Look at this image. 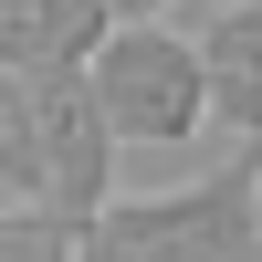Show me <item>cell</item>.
<instances>
[{"label":"cell","instance_id":"7a4b0ae2","mask_svg":"<svg viewBox=\"0 0 262 262\" xmlns=\"http://www.w3.org/2000/svg\"><path fill=\"white\" fill-rule=\"evenodd\" d=\"M84 84H95L116 147H189L210 126V53L189 32H168V21H126L84 63Z\"/></svg>","mask_w":262,"mask_h":262},{"label":"cell","instance_id":"5b68a950","mask_svg":"<svg viewBox=\"0 0 262 262\" xmlns=\"http://www.w3.org/2000/svg\"><path fill=\"white\" fill-rule=\"evenodd\" d=\"M200 53H210V126L262 147V0H221Z\"/></svg>","mask_w":262,"mask_h":262},{"label":"cell","instance_id":"277c9868","mask_svg":"<svg viewBox=\"0 0 262 262\" xmlns=\"http://www.w3.org/2000/svg\"><path fill=\"white\" fill-rule=\"evenodd\" d=\"M116 32L105 0H0V74H84Z\"/></svg>","mask_w":262,"mask_h":262},{"label":"cell","instance_id":"8992f818","mask_svg":"<svg viewBox=\"0 0 262 262\" xmlns=\"http://www.w3.org/2000/svg\"><path fill=\"white\" fill-rule=\"evenodd\" d=\"M0 200L42 210V95H32V74H0Z\"/></svg>","mask_w":262,"mask_h":262},{"label":"cell","instance_id":"3957f363","mask_svg":"<svg viewBox=\"0 0 262 262\" xmlns=\"http://www.w3.org/2000/svg\"><path fill=\"white\" fill-rule=\"evenodd\" d=\"M32 95H42V210L84 231L116 210V126L84 74H32Z\"/></svg>","mask_w":262,"mask_h":262},{"label":"cell","instance_id":"6da1fadb","mask_svg":"<svg viewBox=\"0 0 262 262\" xmlns=\"http://www.w3.org/2000/svg\"><path fill=\"white\" fill-rule=\"evenodd\" d=\"M74 262H262V147H231L210 179L116 200L84 221Z\"/></svg>","mask_w":262,"mask_h":262},{"label":"cell","instance_id":"ba28073f","mask_svg":"<svg viewBox=\"0 0 262 262\" xmlns=\"http://www.w3.org/2000/svg\"><path fill=\"white\" fill-rule=\"evenodd\" d=\"M105 11H116V21H168L179 0H105Z\"/></svg>","mask_w":262,"mask_h":262},{"label":"cell","instance_id":"52a82bcc","mask_svg":"<svg viewBox=\"0 0 262 262\" xmlns=\"http://www.w3.org/2000/svg\"><path fill=\"white\" fill-rule=\"evenodd\" d=\"M84 231L53 221V210H0V262H74Z\"/></svg>","mask_w":262,"mask_h":262}]
</instances>
